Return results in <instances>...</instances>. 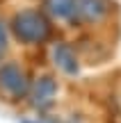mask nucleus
<instances>
[{
    "label": "nucleus",
    "mask_w": 121,
    "mask_h": 123,
    "mask_svg": "<svg viewBox=\"0 0 121 123\" xmlns=\"http://www.w3.org/2000/svg\"><path fill=\"white\" fill-rule=\"evenodd\" d=\"M12 32L23 43H41L50 37V21L37 9H23L14 16Z\"/></svg>",
    "instance_id": "obj_1"
},
{
    "label": "nucleus",
    "mask_w": 121,
    "mask_h": 123,
    "mask_svg": "<svg viewBox=\"0 0 121 123\" xmlns=\"http://www.w3.org/2000/svg\"><path fill=\"white\" fill-rule=\"evenodd\" d=\"M30 80H27L25 71L16 64V62H7L0 66V93L7 100H18V98L30 93Z\"/></svg>",
    "instance_id": "obj_2"
},
{
    "label": "nucleus",
    "mask_w": 121,
    "mask_h": 123,
    "mask_svg": "<svg viewBox=\"0 0 121 123\" xmlns=\"http://www.w3.org/2000/svg\"><path fill=\"white\" fill-rule=\"evenodd\" d=\"M55 96H57V82H55V78H50V75L39 78L30 87V103L34 107H39V110L53 105Z\"/></svg>",
    "instance_id": "obj_3"
},
{
    "label": "nucleus",
    "mask_w": 121,
    "mask_h": 123,
    "mask_svg": "<svg viewBox=\"0 0 121 123\" xmlns=\"http://www.w3.org/2000/svg\"><path fill=\"white\" fill-rule=\"evenodd\" d=\"M112 9L110 0H76V16L85 23H98Z\"/></svg>",
    "instance_id": "obj_4"
},
{
    "label": "nucleus",
    "mask_w": 121,
    "mask_h": 123,
    "mask_svg": "<svg viewBox=\"0 0 121 123\" xmlns=\"http://www.w3.org/2000/svg\"><path fill=\"white\" fill-rule=\"evenodd\" d=\"M53 59H55V66L59 71H64L66 75H76L78 73V57L73 53V48L69 43H57L53 48Z\"/></svg>",
    "instance_id": "obj_5"
},
{
    "label": "nucleus",
    "mask_w": 121,
    "mask_h": 123,
    "mask_svg": "<svg viewBox=\"0 0 121 123\" xmlns=\"http://www.w3.org/2000/svg\"><path fill=\"white\" fill-rule=\"evenodd\" d=\"M44 7L55 18H73L76 16V0H44Z\"/></svg>",
    "instance_id": "obj_6"
},
{
    "label": "nucleus",
    "mask_w": 121,
    "mask_h": 123,
    "mask_svg": "<svg viewBox=\"0 0 121 123\" xmlns=\"http://www.w3.org/2000/svg\"><path fill=\"white\" fill-rule=\"evenodd\" d=\"M5 50H7V27H5V23L0 21V59H2Z\"/></svg>",
    "instance_id": "obj_7"
},
{
    "label": "nucleus",
    "mask_w": 121,
    "mask_h": 123,
    "mask_svg": "<svg viewBox=\"0 0 121 123\" xmlns=\"http://www.w3.org/2000/svg\"><path fill=\"white\" fill-rule=\"evenodd\" d=\"M23 123H32V121H23Z\"/></svg>",
    "instance_id": "obj_8"
}]
</instances>
